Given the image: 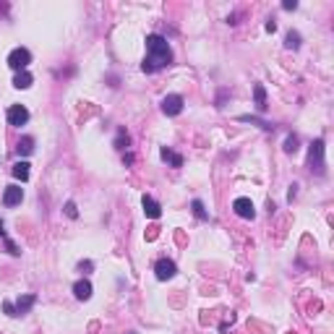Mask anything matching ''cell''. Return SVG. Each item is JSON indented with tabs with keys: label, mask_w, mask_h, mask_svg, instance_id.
Segmentation results:
<instances>
[{
	"label": "cell",
	"mask_w": 334,
	"mask_h": 334,
	"mask_svg": "<svg viewBox=\"0 0 334 334\" xmlns=\"http://www.w3.org/2000/svg\"><path fill=\"white\" fill-rule=\"evenodd\" d=\"M282 8H285V10H295V8H298V0H285Z\"/></svg>",
	"instance_id": "484cf974"
},
{
	"label": "cell",
	"mask_w": 334,
	"mask_h": 334,
	"mask_svg": "<svg viewBox=\"0 0 334 334\" xmlns=\"http://www.w3.org/2000/svg\"><path fill=\"white\" fill-rule=\"evenodd\" d=\"M172 63V50L167 39L162 37V34H149L146 37V57L141 63V71L144 73H154L159 71V68H165Z\"/></svg>",
	"instance_id": "6da1fadb"
},
{
	"label": "cell",
	"mask_w": 334,
	"mask_h": 334,
	"mask_svg": "<svg viewBox=\"0 0 334 334\" xmlns=\"http://www.w3.org/2000/svg\"><path fill=\"white\" fill-rule=\"evenodd\" d=\"M253 99H256V110L259 112H267V91H264V86L261 84H256V86H253Z\"/></svg>",
	"instance_id": "4fadbf2b"
},
{
	"label": "cell",
	"mask_w": 334,
	"mask_h": 334,
	"mask_svg": "<svg viewBox=\"0 0 334 334\" xmlns=\"http://www.w3.org/2000/svg\"><path fill=\"white\" fill-rule=\"evenodd\" d=\"M10 172H13V178H16V180H21V183L29 180V162H16Z\"/></svg>",
	"instance_id": "ac0fdd59"
},
{
	"label": "cell",
	"mask_w": 334,
	"mask_h": 334,
	"mask_svg": "<svg viewBox=\"0 0 334 334\" xmlns=\"http://www.w3.org/2000/svg\"><path fill=\"white\" fill-rule=\"evenodd\" d=\"M21 201H24V188L21 186H8L5 193H3V204L5 206H18Z\"/></svg>",
	"instance_id": "ba28073f"
},
{
	"label": "cell",
	"mask_w": 334,
	"mask_h": 334,
	"mask_svg": "<svg viewBox=\"0 0 334 334\" xmlns=\"http://www.w3.org/2000/svg\"><path fill=\"white\" fill-rule=\"evenodd\" d=\"M233 209H235V214H238V217H243V220H253V217H256L253 201H251V199H246V196H240V199H235V201H233Z\"/></svg>",
	"instance_id": "52a82bcc"
},
{
	"label": "cell",
	"mask_w": 334,
	"mask_h": 334,
	"mask_svg": "<svg viewBox=\"0 0 334 334\" xmlns=\"http://www.w3.org/2000/svg\"><path fill=\"white\" fill-rule=\"evenodd\" d=\"M285 47H287V50H298V47H301V34H298V31H287Z\"/></svg>",
	"instance_id": "44dd1931"
},
{
	"label": "cell",
	"mask_w": 334,
	"mask_h": 334,
	"mask_svg": "<svg viewBox=\"0 0 334 334\" xmlns=\"http://www.w3.org/2000/svg\"><path fill=\"white\" fill-rule=\"evenodd\" d=\"M191 209H193V214H196V217H199V220H201V222H206V220H209V212H206V209H204V204H201L199 199H193V201H191Z\"/></svg>",
	"instance_id": "ffe728a7"
},
{
	"label": "cell",
	"mask_w": 334,
	"mask_h": 334,
	"mask_svg": "<svg viewBox=\"0 0 334 334\" xmlns=\"http://www.w3.org/2000/svg\"><path fill=\"white\" fill-rule=\"evenodd\" d=\"M183 97L180 94H167L165 99H162V112L165 115H170V118H175V115H180L183 112Z\"/></svg>",
	"instance_id": "8992f818"
},
{
	"label": "cell",
	"mask_w": 334,
	"mask_h": 334,
	"mask_svg": "<svg viewBox=\"0 0 334 334\" xmlns=\"http://www.w3.org/2000/svg\"><path fill=\"white\" fill-rule=\"evenodd\" d=\"M73 295L78 298V301H89L91 298V282L89 280H78L73 285Z\"/></svg>",
	"instance_id": "8fae6325"
},
{
	"label": "cell",
	"mask_w": 334,
	"mask_h": 334,
	"mask_svg": "<svg viewBox=\"0 0 334 334\" xmlns=\"http://www.w3.org/2000/svg\"><path fill=\"white\" fill-rule=\"evenodd\" d=\"M5 118H8V123L10 125H16V128H21L26 120H29V110L24 107V105H10L8 107V112H5Z\"/></svg>",
	"instance_id": "5b68a950"
},
{
	"label": "cell",
	"mask_w": 334,
	"mask_h": 334,
	"mask_svg": "<svg viewBox=\"0 0 334 334\" xmlns=\"http://www.w3.org/2000/svg\"><path fill=\"white\" fill-rule=\"evenodd\" d=\"M31 63V52L26 50V47H13L8 52V65L13 68V71L18 73V71H26V65Z\"/></svg>",
	"instance_id": "3957f363"
},
{
	"label": "cell",
	"mask_w": 334,
	"mask_h": 334,
	"mask_svg": "<svg viewBox=\"0 0 334 334\" xmlns=\"http://www.w3.org/2000/svg\"><path fill=\"white\" fill-rule=\"evenodd\" d=\"M65 214L71 217V220H76V217H78V206H76V201H68V204H65Z\"/></svg>",
	"instance_id": "603a6c76"
},
{
	"label": "cell",
	"mask_w": 334,
	"mask_h": 334,
	"mask_svg": "<svg viewBox=\"0 0 334 334\" xmlns=\"http://www.w3.org/2000/svg\"><path fill=\"white\" fill-rule=\"evenodd\" d=\"M238 120H240V123H253V125H259V128H264V131H272V128H274L272 123H267V120H259V118H253V115H240Z\"/></svg>",
	"instance_id": "d6986e66"
},
{
	"label": "cell",
	"mask_w": 334,
	"mask_h": 334,
	"mask_svg": "<svg viewBox=\"0 0 334 334\" xmlns=\"http://www.w3.org/2000/svg\"><path fill=\"white\" fill-rule=\"evenodd\" d=\"M34 303H37V295H21L18 301L13 303V306H16V316H24V314H29Z\"/></svg>",
	"instance_id": "30bf717a"
},
{
	"label": "cell",
	"mask_w": 334,
	"mask_h": 334,
	"mask_svg": "<svg viewBox=\"0 0 334 334\" xmlns=\"http://www.w3.org/2000/svg\"><path fill=\"white\" fill-rule=\"evenodd\" d=\"M128 144H131V136H128V131H125V128H118V136H115L112 146H115V149H120V152H123V149H128Z\"/></svg>",
	"instance_id": "9a60e30c"
},
{
	"label": "cell",
	"mask_w": 334,
	"mask_h": 334,
	"mask_svg": "<svg viewBox=\"0 0 334 334\" xmlns=\"http://www.w3.org/2000/svg\"><path fill=\"white\" fill-rule=\"evenodd\" d=\"M3 308H5V314H8V316H16V306L10 303V301H5V303H3Z\"/></svg>",
	"instance_id": "d4e9b609"
},
{
	"label": "cell",
	"mask_w": 334,
	"mask_h": 334,
	"mask_svg": "<svg viewBox=\"0 0 334 334\" xmlns=\"http://www.w3.org/2000/svg\"><path fill=\"white\" fill-rule=\"evenodd\" d=\"M18 154H24V157H29L31 152H34V139H31V136H21V139H18Z\"/></svg>",
	"instance_id": "e0dca14e"
},
{
	"label": "cell",
	"mask_w": 334,
	"mask_h": 334,
	"mask_svg": "<svg viewBox=\"0 0 334 334\" xmlns=\"http://www.w3.org/2000/svg\"><path fill=\"white\" fill-rule=\"evenodd\" d=\"M0 238H3V243H5V251L10 253V256H18V253H21V248L13 243V240H10L8 235H5V230H3V220H0Z\"/></svg>",
	"instance_id": "2e32d148"
},
{
	"label": "cell",
	"mask_w": 334,
	"mask_h": 334,
	"mask_svg": "<svg viewBox=\"0 0 334 334\" xmlns=\"http://www.w3.org/2000/svg\"><path fill=\"white\" fill-rule=\"evenodd\" d=\"M159 157H162L165 162H170L172 167H183V157H180L178 152H172V149H167V146L159 149Z\"/></svg>",
	"instance_id": "7c38bea8"
},
{
	"label": "cell",
	"mask_w": 334,
	"mask_h": 334,
	"mask_svg": "<svg viewBox=\"0 0 334 334\" xmlns=\"http://www.w3.org/2000/svg\"><path fill=\"white\" fill-rule=\"evenodd\" d=\"M91 269H94V264H91V261H81V264H78V272H81V274H89Z\"/></svg>",
	"instance_id": "cb8c5ba5"
},
{
	"label": "cell",
	"mask_w": 334,
	"mask_h": 334,
	"mask_svg": "<svg viewBox=\"0 0 334 334\" xmlns=\"http://www.w3.org/2000/svg\"><path fill=\"white\" fill-rule=\"evenodd\" d=\"M298 144H301V141H298V136L290 133V136L285 139V146H282V149H285L287 154H295V152H298Z\"/></svg>",
	"instance_id": "7402d4cb"
},
{
	"label": "cell",
	"mask_w": 334,
	"mask_h": 334,
	"mask_svg": "<svg viewBox=\"0 0 334 334\" xmlns=\"http://www.w3.org/2000/svg\"><path fill=\"white\" fill-rule=\"evenodd\" d=\"M295 193H298V186H295V183H293V186H290V193H287V199H290V201H293V199H295Z\"/></svg>",
	"instance_id": "83f0119b"
},
{
	"label": "cell",
	"mask_w": 334,
	"mask_h": 334,
	"mask_svg": "<svg viewBox=\"0 0 334 334\" xmlns=\"http://www.w3.org/2000/svg\"><path fill=\"white\" fill-rule=\"evenodd\" d=\"M31 81H34V78H31L29 71H18V73L13 76V86H16V89H29Z\"/></svg>",
	"instance_id": "5bb4252c"
},
{
	"label": "cell",
	"mask_w": 334,
	"mask_h": 334,
	"mask_svg": "<svg viewBox=\"0 0 334 334\" xmlns=\"http://www.w3.org/2000/svg\"><path fill=\"white\" fill-rule=\"evenodd\" d=\"M264 29H267L269 34H274V31H277V24H274V21H267V26H264Z\"/></svg>",
	"instance_id": "4316f807"
},
{
	"label": "cell",
	"mask_w": 334,
	"mask_h": 334,
	"mask_svg": "<svg viewBox=\"0 0 334 334\" xmlns=\"http://www.w3.org/2000/svg\"><path fill=\"white\" fill-rule=\"evenodd\" d=\"M324 139H316L308 149V167L311 172H316V175H324L327 172V159H324Z\"/></svg>",
	"instance_id": "7a4b0ae2"
},
{
	"label": "cell",
	"mask_w": 334,
	"mask_h": 334,
	"mask_svg": "<svg viewBox=\"0 0 334 334\" xmlns=\"http://www.w3.org/2000/svg\"><path fill=\"white\" fill-rule=\"evenodd\" d=\"M141 206H144V214L149 217V220H159V214H162V206H159L152 196H144L141 199Z\"/></svg>",
	"instance_id": "9c48e42d"
},
{
	"label": "cell",
	"mask_w": 334,
	"mask_h": 334,
	"mask_svg": "<svg viewBox=\"0 0 334 334\" xmlns=\"http://www.w3.org/2000/svg\"><path fill=\"white\" fill-rule=\"evenodd\" d=\"M154 274H157V280H159V282H167V280H172V277L178 274L175 261H170V259H159V261L154 264Z\"/></svg>",
	"instance_id": "277c9868"
},
{
	"label": "cell",
	"mask_w": 334,
	"mask_h": 334,
	"mask_svg": "<svg viewBox=\"0 0 334 334\" xmlns=\"http://www.w3.org/2000/svg\"><path fill=\"white\" fill-rule=\"evenodd\" d=\"M123 162L125 165H133V154H123Z\"/></svg>",
	"instance_id": "f1b7e54d"
}]
</instances>
